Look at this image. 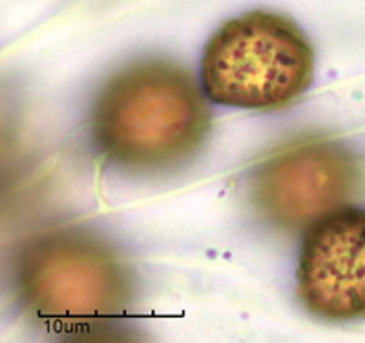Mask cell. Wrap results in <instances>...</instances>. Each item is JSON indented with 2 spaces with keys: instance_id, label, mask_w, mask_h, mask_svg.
I'll list each match as a JSON object with an SVG mask.
<instances>
[{
  "instance_id": "5",
  "label": "cell",
  "mask_w": 365,
  "mask_h": 343,
  "mask_svg": "<svg viewBox=\"0 0 365 343\" xmlns=\"http://www.w3.org/2000/svg\"><path fill=\"white\" fill-rule=\"evenodd\" d=\"M296 280L299 302L316 318L365 319V208H336L309 225Z\"/></svg>"
},
{
  "instance_id": "1",
  "label": "cell",
  "mask_w": 365,
  "mask_h": 343,
  "mask_svg": "<svg viewBox=\"0 0 365 343\" xmlns=\"http://www.w3.org/2000/svg\"><path fill=\"white\" fill-rule=\"evenodd\" d=\"M212 116L194 75L166 58H141L101 88L91 137L112 165L158 174L181 166L207 139Z\"/></svg>"
},
{
  "instance_id": "2",
  "label": "cell",
  "mask_w": 365,
  "mask_h": 343,
  "mask_svg": "<svg viewBox=\"0 0 365 343\" xmlns=\"http://www.w3.org/2000/svg\"><path fill=\"white\" fill-rule=\"evenodd\" d=\"M316 55L283 13L254 9L221 24L201 58L205 97L221 106L279 110L309 90Z\"/></svg>"
},
{
  "instance_id": "3",
  "label": "cell",
  "mask_w": 365,
  "mask_h": 343,
  "mask_svg": "<svg viewBox=\"0 0 365 343\" xmlns=\"http://www.w3.org/2000/svg\"><path fill=\"white\" fill-rule=\"evenodd\" d=\"M29 305L63 323H90L123 312L132 294L125 261L104 241L58 232L35 245L22 274Z\"/></svg>"
},
{
  "instance_id": "4",
  "label": "cell",
  "mask_w": 365,
  "mask_h": 343,
  "mask_svg": "<svg viewBox=\"0 0 365 343\" xmlns=\"http://www.w3.org/2000/svg\"><path fill=\"white\" fill-rule=\"evenodd\" d=\"M351 150L324 137L298 139L267 158L250 183L257 214L276 228L294 232L345 207L364 179Z\"/></svg>"
}]
</instances>
